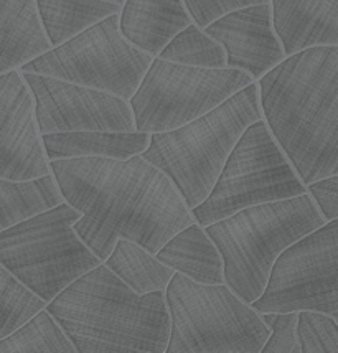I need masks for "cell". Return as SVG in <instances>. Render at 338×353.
<instances>
[{"mask_svg": "<svg viewBox=\"0 0 338 353\" xmlns=\"http://www.w3.org/2000/svg\"><path fill=\"white\" fill-rule=\"evenodd\" d=\"M66 203L81 213L73 228L101 261L124 238L157 253L195 221L172 180L142 155L50 161Z\"/></svg>", "mask_w": 338, "mask_h": 353, "instance_id": "6da1fadb", "label": "cell"}, {"mask_svg": "<svg viewBox=\"0 0 338 353\" xmlns=\"http://www.w3.org/2000/svg\"><path fill=\"white\" fill-rule=\"evenodd\" d=\"M257 86L263 119L304 185L338 174V45L287 54Z\"/></svg>", "mask_w": 338, "mask_h": 353, "instance_id": "7a4b0ae2", "label": "cell"}, {"mask_svg": "<svg viewBox=\"0 0 338 353\" xmlns=\"http://www.w3.org/2000/svg\"><path fill=\"white\" fill-rule=\"evenodd\" d=\"M46 310L78 353H166V291L137 294L101 263L66 285Z\"/></svg>", "mask_w": 338, "mask_h": 353, "instance_id": "3957f363", "label": "cell"}, {"mask_svg": "<svg viewBox=\"0 0 338 353\" xmlns=\"http://www.w3.org/2000/svg\"><path fill=\"white\" fill-rule=\"evenodd\" d=\"M308 193L252 205L203 226L223 259L225 284L246 304L259 299L279 256L322 226Z\"/></svg>", "mask_w": 338, "mask_h": 353, "instance_id": "277c9868", "label": "cell"}, {"mask_svg": "<svg viewBox=\"0 0 338 353\" xmlns=\"http://www.w3.org/2000/svg\"><path fill=\"white\" fill-rule=\"evenodd\" d=\"M263 119L257 81L180 128L150 134L141 154L162 170L192 210L208 196L228 155L248 125Z\"/></svg>", "mask_w": 338, "mask_h": 353, "instance_id": "5b68a950", "label": "cell"}, {"mask_svg": "<svg viewBox=\"0 0 338 353\" xmlns=\"http://www.w3.org/2000/svg\"><path fill=\"white\" fill-rule=\"evenodd\" d=\"M170 339L166 353H261L270 329L225 283L173 272L166 288Z\"/></svg>", "mask_w": 338, "mask_h": 353, "instance_id": "8992f818", "label": "cell"}, {"mask_svg": "<svg viewBox=\"0 0 338 353\" xmlns=\"http://www.w3.org/2000/svg\"><path fill=\"white\" fill-rule=\"evenodd\" d=\"M79 216L63 201L0 231V263L46 304L103 263L74 231Z\"/></svg>", "mask_w": 338, "mask_h": 353, "instance_id": "52a82bcc", "label": "cell"}, {"mask_svg": "<svg viewBox=\"0 0 338 353\" xmlns=\"http://www.w3.org/2000/svg\"><path fill=\"white\" fill-rule=\"evenodd\" d=\"M306 192V185L266 121L259 119L241 134L208 196L190 212L198 225L206 226L238 210L292 199Z\"/></svg>", "mask_w": 338, "mask_h": 353, "instance_id": "ba28073f", "label": "cell"}, {"mask_svg": "<svg viewBox=\"0 0 338 353\" xmlns=\"http://www.w3.org/2000/svg\"><path fill=\"white\" fill-rule=\"evenodd\" d=\"M152 60L122 35L119 14H112L25 63L20 73L46 74L129 101Z\"/></svg>", "mask_w": 338, "mask_h": 353, "instance_id": "9c48e42d", "label": "cell"}, {"mask_svg": "<svg viewBox=\"0 0 338 353\" xmlns=\"http://www.w3.org/2000/svg\"><path fill=\"white\" fill-rule=\"evenodd\" d=\"M255 79L235 68H201L154 57L129 99L135 131L162 132L197 119Z\"/></svg>", "mask_w": 338, "mask_h": 353, "instance_id": "30bf717a", "label": "cell"}, {"mask_svg": "<svg viewBox=\"0 0 338 353\" xmlns=\"http://www.w3.org/2000/svg\"><path fill=\"white\" fill-rule=\"evenodd\" d=\"M251 305L259 314L317 310L338 322V218L282 251Z\"/></svg>", "mask_w": 338, "mask_h": 353, "instance_id": "8fae6325", "label": "cell"}, {"mask_svg": "<svg viewBox=\"0 0 338 353\" xmlns=\"http://www.w3.org/2000/svg\"><path fill=\"white\" fill-rule=\"evenodd\" d=\"M35 101L38 131H135L128 99L46 74L22 73Z\"/></svg>", "mask_w": 338, "mask_h": 353, "instance_id": "7c38bea8", "label": "cell"}, {"mask_svg": "<svg viewBox=\"0 0 338 353\" xmlns=\"http://www.w3.org/2000/svg\"><path fill=\"white\" fill-rule=\"evenodd\" d=\"M35 101L20 70L0 74V176L28 180L50 174Z\"/></svg>", "mask_w": 338, "mask_h": 353, "instance_id": "4fadbf2b", "label": "cell"}, {"mask_svg": "<svg viewBox=\"0 0 338 353\" xmlns=\"http://www.w3.org/2000/svg\"><path fill=\"white\" fill-rule=\"evenodd\" d=\"M203 30L225 48L228 68L244 71L255 81L286 58L274 30L270 3L236 8Z\"/></svg>", "mask_w": 338, "mask_h": 353, "instance_id": "5bb4252c", "label": "cell"}, {"mask_svg": "<svg viewBox=\"0 0 338 353\" xmlns=\"http://www.w3.org/2000/svg\"><path fill=\"white\" fill-rule=\"evenodd\" d=\"M286 57L308 46L338 45V0H269Z\"/></svg>", "mask_w": 338, "mask_h": 353, "instance_id": "9a60e30c", "label": "cell"}, {"mask_svg": "<svg viewBox=\"0 0 338 353\" xmlns=\"http://www.w3.org/2000/svg\"><path fill=\"white\" fill-rule=\"evenodd\" d=\"M192 22L183 0H126L119 12L122 35L152 57Z\"/></svg>", "mask_w": 338, "mask_h": 353, "instance_id": "2e32d148", "label": "cell"}, {"mask_svg": "<svg viewBox=\"0 0 338 353\" xmlns=\"http://www.w3.org/2000/svg\"><path fill=\"white\" fill-rule=\"evenodd\" d=\"M52 48L35 0H0V74Z\"/></svg>", "mask_w": 338, "mask_h": 353, "instance_id": "e0dca14e", "label": "cell"}, {"mask_svg": "<svg viewBox=\"0 0 338 353\" xmlns=\"http://www.w3.org/2000/svg\"><path fill=\"white\" fill-rule=\"evenodd\" d=\"M150 134L139 131H73L41 134L48 161L71 157L129 159L147 149Z\"/></svg>", "mask_w": 338, "mask_h": 353, "instance_id": "ac0fdd59", "label": "cell"}, {"mask_svg": "<svg viewBox=\"0 0 338 353\" xmlns=\"http://www.w3.org/2000/svg\"><path fill=\"white\" fill-rule=\"evenodd\" d=\"M155 256L175 272H180L197 283H225L221 254L213 239L197 221L173 234L160 246Z\"/></svg>", "mask_w": 338, "mask_h": 353, "instance_id": "d6986e66", "label": "cell"}, {"mask_svg": "<svg viewBox=\"0 0 338 353\" xmlns=\"http://www.w3.org/2000/svg\"><path fill=\"white\" fill-rule=\"evenodd\" d=\"M38 17L50 45L57 46L106 17L119 14L121 6L108 0H35Z\"/></svg>", "mask_w": 338, "mask_h": 353, "instance_id": "ffe728a7", "label": "cell"}, {"mask_svg": "<svg viewBox=\"0 0 338 353\" xmlns=\"http://www.w3.org/2000/svg\"><path fill=\"white\" fill-rule=\"evenodd\" d=\"M65 201L52 172L28 180L0 176V231Z\"/></svg>", "mask_w": 338, "mask_h": 353, "instance_id": "44dd1931", "label": "cell"}, {"mask_svg": "<svg viewBox=\"0 0 338 353\" xmlns=\"http://www.w3.org/2000/svg\"><path fill=\"white\" fill-rule=\"evenodd\" d=\"M103 263L122 283L128 284L134 292L141 296L155 291H166L175 272L167 264L159 261L157 256L150 253L149 250L124 238L117 239L111 254Z\"/></svg>", "mask_w": 338, "mask_h": 353, "instance_id": "7402d4cb", "label": "cell"}, {"mask_svg": "<svg viewBox=\"0 0 338 353\" xmlns=\"http://www.w3.org/2000/svg\"><path fill=\"white\" fill-rule=\"evenodd\" d=\"M0 353H78V350L45 307L10 335L0 339Z\"/></svg>", "mask_w": 338, "mask_h": 353, "instance_id": "603a6c76", "label": "cell"}, {"mask_svg": "<svg viewBox=\"0 0 338 353\" xmlns=\"http://www.w3.org/2000/svg\"><path fill=\"white\" fill-rule=\"evenodd\" d=\"M159 58L201 68H225L226 52L217 40L192 22L160 50Z\"/></svg>", "mask_w": 338, "mask_h": 353, "instance_id": "cb8c5ba5", "label": "cell"}, {"mask_svg": "<svg viewBox=\"0 0 338 353\" xmlns=\"http://www.w3.org/2000/svg\"><path fill=\"white\" fill-rule=\"evenodd\" d=\"M45 307L46 302L0 263V339L10 335Z\"/></svg>", "mask_w": 338, "mask_h": 353, "instance_id": "d4e9b609", "label": "cell"}, {"mask_svg": "<svg viewBox=\"0 0 338 353\" xmlns=\"http://www.w3.org/2000/svg\"><path fill=\"white\" fill-rule=\"evenodd\" d=\"M297 335L302 353H338V322L317 310H299Z\"/></svg>", "mask_w": 338, "mask_h": 353, "instance_id": "484cf974", "label": "cell"}, {"mask_svg": "<svg viewBox=\"0 0 338 353\" xmlns=\"http://www.w3.org/2000/svg\"><path fill=\"white\" fill-rule=\"evenodd\" d=\"M261 317L270 329V334L261 348V353H302L297 335L299 310L263 312Z\"/></svg>", "mask_w": 338, "mask_h": 353, "instance_id": "4316f807", "label": "cell"}, {"mask_svg": "<svg viewBox=\"0 0 338 353\" xmlns=\"http://www.w3.org/2000/svg\"><path fill=\"white\" fill-rule=\"evenodd\" d=\"M183 3L193 22L200 28H205L228 12L255 3H269V0H183Z\"/></svg>", "mask_w": 338, "mask_h": 353, "instance_id": "83f0119b", "label": "cell"}, {"mask_svg": "<svg viewBox=\"0 0 338 353\" xmlns=\"http://www.w3.org/2000/svg\"><path fill=\"white\" fill-rule=\"evenodd\" d=\"M307 193L312 196L325 221L338 218V174L324 176L306 185Z\"/></svg>", "mask_w": 338, "mask_h": 353, "instance_id": "f1b7e54d", "label": "cell"}, {"mask_svg": "<svg viewBox=\"0 0 338 353\" xmlns=\"http://www.w3.org/2000/svg\"><path fill=\"white\" fill-rule=\"evenodd\" d=\"M108 2H112V3H117V6L122 7V3L126 2V0H108Z\"/></svg>", "mask_w": 338, "mask_h": 353, "instance_id": "f546056e", "label": "cell"}]
</instances>
